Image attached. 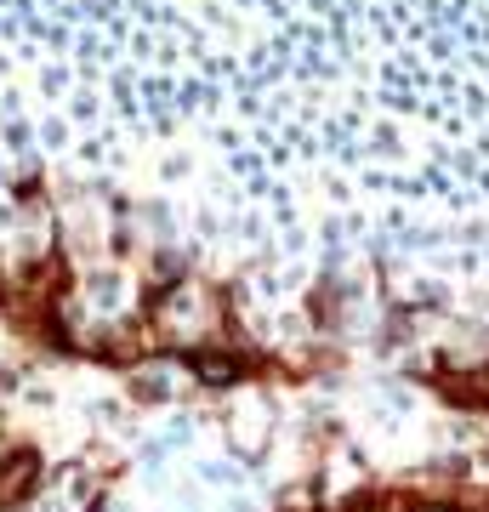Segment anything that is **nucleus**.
Returning a JSON list of instances; mask_svg holds the SVG:
<instances>
[{
  "label": "nucleus",
  "instance_id": "1",
  "mask_svg": "<svg viewBox=\"0 0 489 512\" xmlns=\"http://www.w3.org/2000/svg\"><path fill=\"white\" fill-rule=\"evenodd\" d=\"M421 512H455V507H421Z\"/></svg>",
  "mask_w": 489,
  "mask_h": 512
}]
</instances>
